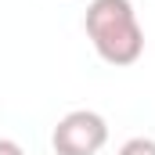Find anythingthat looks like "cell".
<instances>
[{
  "instance_id": "6da1fadb",
  "label": "cell",
  "mask_w": 155,
  "mask_h": 155,
  "mask_svg": "<svg viewBox=\"0 0 155 155\" xmlns=\"http://www.w3.org/2000/svg\"><path fill=\"white\" fill-rule=\"evenodd\" d=\"M83 29L97 58L108 65H134L144 54V29L130 0H90L83 15Z\"/></svg>"
},
{
  "instance_id": "7a4b0ae2",
  "label": "cell",
  "mask_w": 155,
  "mask_h": 155,
  "mask_svg": "<svg viewBox=\"0 0 155 155\" xmlns=\"http://www.w3.org/2000/svg\"><path fill=\"white\" fill-rule=\"evenodd\" d=\"M105 141H108V123L90 108H76L61 116L51 134V144L58 155H97L105 148Z\"/></svg>"
},
{
  "instance_id": "3957f363",
  "label": "cell",
  "mask_w": 155,
  "mask_h": 155,
  "mask_svg": "<svg viewBox=\"0 0 155 155\" xmlns=\"http://www.w3.org/2000/svg\"><path fill=\"white\" fill-rule=\"evenodd\" d=\"M119 155H155V141L152 137H130L119 148Z\"/></svg>"
},
{
  "instance_id": "277c9868",
  "label": "cell",
  "mask_w": 155,
  "mask_h": 155,
  "mask_svg": "<svg viewBox=\"0 0 155 155\" xmlns=\"http://www.w3.org/2000/svg\"><path fill=\"white\" fill-rule=\"evenodd\" d=\"M0 155H25V152H22V144H18V141L0 137Z\"/></svg>"
}]
</instances>
